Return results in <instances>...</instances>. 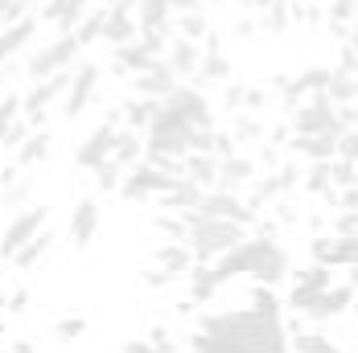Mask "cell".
<instances>
[{"label": "cell", "mask_w": 358, "mask_h": 353, "mask_svg": "<svg viewBox=\"0 0 358 353\" xmlns=\"http://www.w3.org/2000/svg\"><path fill=\"white\" fill-rule=\"evenodd\" d=\"M210 267H215V276L222 283L239 280V276H251V280L276 287V283L288 276V255H285V247H280L276 239H268V234H243L231 250H222L218 259H210Z\"/></svg>", "instance_id": "obj_1"}, {"label": "cell", "mask_w": 358, "mask_h": 353, "mask_svg": "<svg viewBox=\"0 0 358 353\" xmlns=\"http://www.w3.org/2000/svg\"><path fill=\"white\" fill-rule=\"evenodd\" d=\"M181 226H185V247L194 255V263H210L218 259L222 250H231L248 230L239 226V222H231V218H206V213L198 210H181Z\"/></svg>", "instance_id": "obj_2"}, {"label": "cell", "mask_w": 358, "mask_h": 353, "mask_svg": "<svg viewBox=\"0 0 358 353\" xmlns=\"http://www.w3.org/2000/svg\"><path fill=\"white\" fill-rule=\"evenodd\" d=\"M169 181H173V173H169L165 165H157V160L141 156L136 165H128V169L120 173V185H115V193H120L124 202H144V197H161Z\"/></svg>", "instance_id": "obj_3"}, {"label": "cell", "mask_w": 358, "mask_h": 353, "mask_svg": "<svg viewBox=\"0 0 358 353\" xmlns=\"http://www.w3.org/2000/svg\"><path fill=\"white\" fill-rule=\"evenodd\" d=\"M45 222H50V206H25V210H17L13 218H8L4 234H0V259H13Z\"/></svg>", "instance_id": "obj_4"}, {"label": "cell", "mask_w": 358, "mask_h": 353, "mask_svg": "<svg viewBox=\"0 0 358 353\" xmlns=\"http://www.w3.org/2000/svg\"><path fill=\"white\" fill-rule=\"evenodd\" d=\"M78 54H83V41H78L74 33H58L50 45L34 50V58H29V74H34V78H45V74H54V70H71Z\"/></svg>", "instance_id": "obj_5"}, {"label": "cell", "mask_w": 358, "mask_h": 353, "mask_svg": "<svg viewBox=\"0 0 358 353\" xmlns=\"http://www.w3.org/2000/svg\"><path fill=\"white\" fill-rule=\"evenodd\" d=\"M198 213H206V218H231V222H239V226H251L259 213L251 210L248 202L239 197V189H202V197H198Z\"/></svg>", "instance_id": "obj_6"}, {"label": "cell", "mask_w": 358, "mask_h": 353, "mask_svg": "<svg viewBox=\"0 0 358 353\" xmlns=\"http://www.w3.org/2000/svg\"><path fill=\"white\" fill-rule=\"evenodd\" d=\"M296 132H329V136H338V132H342L338 103H334L325 91H313L305 103L296 107Z\"/></svg>", "instance_id": "obj_7"}, {"label": "cell", "mask_w": 358, "mask_h": 353, "mask_svg": "<svg viewBox=\"0 0 358 353\" xmlns=\"http://www.w3.org/2000/svg\"><path fill=\"white\" fill-rule=\"evenodd\" d=\"M95 91H99V66H95V62L74 66L71 70V87H66V95H62V115H66V119H78V115L91 107Z\"/></svg>", "instance_id": "obj_8"}, {"label": "cell", "mask_w": 358, "mask_h": 353, "mask_svg": "<svg viewBox=\"0 0 358 353\" xmlns=\"http://www.w3.org/2000/svg\"><path fill=\"white\" fill-rule=\"evenodd\" d=\"M350 304H355V283H329L322 287L305 308H301V317L309 320H338L350 313Z\"/></svg>", "instance_id": "obj_9"}, {"label": "cell", "mask_w": 358, "mask_h": 353, "mask_svg": "<svg viewBox=\"0 0 358 353\" xmlns=\"http://www.w3.org/2000/svg\"><path fill=\"white\" fill-rule=\"evenodd\" d=\"M169 103L178 107L181 115L194 123V128H215V111H210V99L198 91V87H189V82H178L169 95H165Z\"/></svg>", "instance_id": "obj_10"}, {"label": "cell", "mask_w": 358, "mask_h": 353, "mask_svg": "<svg viewBox=\"0 0 358 353\" xmlns=\"http://www.w3.org/2000/svg\"><path fill=\"white\" fill-rule=\"evenodd\" d=\"M115 132H120V128H115L111 119H108V123H99V128H95L87 140L78 144V152H74V165H78V169H87V173H91L95 165H103V160L111 156V148H115Z\"/></svg>", "instance_id": "obj_11"}, {"label": "cell", "mask_w": 358, "mask_h": 353, "mask_svg": "<svg viewBox=\"0 0 358 353\" xmlns=\"http://www.w3.org/2000/svg\"><path fill=\"white\" fill-rule=\"evenodd\" d=\"M132 4H136V0H128V4H108V13H103V37H99V41L124 45V41H132V37L141 33L136 8H132Z\"/></svg>", "instance_id": "obj_12"}, {"label": "cell", "mask_w": 358, "mask_h": 353, "mask_svg": "<svg viewBox=\"0 0 358 353\" xmlns=\"http://www.w3.org/2000/svg\"><path fill=\"white\" fill-rule=\"evenodd\" d=\"M313 259L317 263H325V267H355V259H358V239L355 234H334V239H317L313 243Z\"/></svg>", "instance_id": "obj_13"}, {"label": "cell", "mask_w": 358, "mask_h": 353, "mask_svg": "<svg viewBox=\"0 0 358 353\" xmlns=\"http://www.w3.org/2000/svg\"><path fill=\"white\" fill-rule=\"evenodd\" d=\"M178 82H181V78L169 70V66H165V58L132 74V87H136V95H141V99H165V95H169Z\"/></svg>", "instance_id": "obj_14"}, {"label": "cell", "mask_w": 358, "mask_h": 353, "mask_svg": "<svg viewBox=\"0 0 358 353\" xmlns=\"http://www.w3.org/2000/svg\"><path fill=\"white\" fill-rule=\"evenodd\" d=\"M329 283H334V267L313 263L309 271H301V276H296L292 292H288V308H296V313H301V308H305V304H309V300H313L322 287H329Z\"/></svg>", "instance_id": "obj_15"}, {"label": "cell", "mask_w": 358, "mask_h": 353, "mask_svg": "<svg viewBox=\"0 0 358 353\" xmlns=\"http://www.w3.org/2000/svg\"><path fill=\"white\" fill-rule=\"evenodd\" d=\"M136 8V25H141V33H165L173 37V4L169 0H136L132 4Z\"/></svg>", "instance_id": "obj_16"}, {"label": "cell", "mask_w": 358, "mask_h": 353, "mask_svg": "<svg viewBox=\"0 0 358 353\" xmlns=\"http://www.w3.org/2000/svg\"><path fill=\"white\" fill-rule=\"evenodd\" d=\"M165 66L178 74V78H194L198 66H202V45H198V41H189V37L169 41V45H165Z\"/></svg>", "instance_id": "obj_17"}, {"label": "cell", "mask_w": 358, "mask_h": 353, "mask_svg": "<svg viewBox=\"0 0 358 353\" xmlns=\"http://www.w3.org/2000/svg\"><path fill=\"white\" fill-rule=\"evenodd\" d=\"M111 50H115L111 62H115L120 74H136V70H144V66H152V62H161V54H152L141 33L132 37V41H124V45H111Z\"/></svg>", "instance_id": "obj_18"}, {"label": "cell", "mask_w": 358, "mask_h": 353, "mask_svg": "<svg viewBox=\"0 0 358 353\" xmlns=\"http://www.w3.org/2000/svg\"><path fill=\"white\" fill-rule=\"evenodd\" d=\"M91 4H95V0H41V13H37V17L50 21L58 33H71L74 21H78Z\"/></svg>", "instance_id": "obj_19"}, {"label": "cell", "mask_w": 358, "mask_h": 353, "mask_svg": "<svg viewBox=\"0 0 358 353\" xmlns=\"http://www.w3.org/2000/svg\"><path fill=\"white\" fill-rule=\"evenodd\" d=\"M71 243L74 247H87L91 239H95V230H99V202L95 197H83L78 206H74V213H71Z\"/></svg>", "instance_id": "obj_20"}, {"label": "cell", "mask_w": 358, "mask_h": 353, "mask_svg": "<svg viewBox=\"0 0 358 353\" xmlns=\"http://www.w3.org/2000/svg\"><path fill=\"white\" fill-rule=\"evenodd\" d=\"M34 33H37V17H17V21H8L4 29H0V62H8L21 45H29L34 41Z\"/></svg>", "instance_id": "obj_21"}, {"label": "cell", "mask_w": 358, "mask_h": 353, "mask_svg": "<svg viewBox=\"0 0 358 353\" xmlns=\"http://www.w3.org/2000/svg\"><path fill=\"white\" fill-rule=\"evenodd\" d=\"M251 176H255V165L248 156H235V152L218 156V189H243Z\"/></svg>", "instance_id": "obj_22"}, {"label": "cell", "mask_w": 358, "mask_h": 353, "mask_svg": "<svg viewBox=\"0 0 358 353\" xmlns=\"http://www.w3.org/2000/svg\"><path fill=\"white\" fill-rule=\"evenodd\" d=\"M198 197H202V185H198V181H189L185 173H178L169 185H165V193H161V202H165L169 210H194V206H198Z\"/></svg>", "instance_id": "obj_23"}, {"label": "cell", "mask_w": 358, "mask_h": 353, "mask_svg": "<svg viewBox=\"0 0 358 353\" xmlns=\"http://www.w3.org/2000/svg\"><path fill=\"white\" fill-rule=\"evenodd\" d=\"M292 148H296L305 160H334V152H338V136H329V132H296Z\"/></svg>", "instance_id": "obj_24"}, {"label": "cell", "mask_w": 358, "mask_h": 353, "mask_svg": "<svg viewBox=\"0 0 358 353\" xmlns=\"http://www.w3.org/2000/svg\"><path fill=\"white\" fill-rule=\"evenodd\" d=\"M45 156H50V132H45V128H41V132L29 128V136L17 144V169H34Z\"/></svg>", "instance_id": "obj_25"}, {"label": "cell", "mask_w": 358, "mask_h": 353, "mask_svg": "<svg viewBox=\"0 0 358 353\" xmlns=\"http://www.w3.org/2000/svg\"><path fill=\"white\" fill-rule=\"evenodd\" d=\"M185 276H189V300L194 304H206L218 287H222V280L215 276V267H206V263H189Z\"/></svg>", "instance_id": "obj_26"}, {"label": "cell", "mask_w": 358, "mask_h": 353, "mask_svg": "<svg viewBox=\"0 0 358 353\" xmlns=\"http://www.w3.org/2000/svg\"><path fill=\"white\" fill-rule=\"evenodd\" d=\"M141 156H144V136L132 132V128H120V132H115V148H111V160H115L120 169H128V165H136Z\"/></svg>", "instance_id": "obj_27"}, {"label": "cell", "mask_w": 358, "mask_h": 353, "mask_svg": "<svg viewBox=\"0 0 358 353\" xmlns=\"http://www.w3.org/2000/svg\"><path fill=\"white\" fill-rule=\"evenodd\" d=\"M288 350L292 353H350L342 350L334 337H325V333H296V337H288Z\"/></svg>", "instance_id": "obj_28"}, {"label": "cell", "mask_w": 358, "mask_h": 353, "mask_svg": "<svg viewBox=\"0 0 358 353\" xmlns=\"http://www.w3.org/2000/svg\"><path fill=\"white\" fill-rule=\"evenodd\" d=\"M103 13H108V4H103V8H87V13L74 21L71 33L83 41V50H87V45H95V41L103 37Z\"/></svg>", "instance_id": "obj_29"}, {"label": "cell", "mask_w": 358, "mask_h": 353, "mask_svg": "<svg viewBox=\"0 0 358 353\" xmlns=\"http://www.w3.org/2000/svg\"><path fill=\"white\" fill-rule=\"evenodd\" d=\"M50 247H54V234H50V226H41L34 239H29L25 247L13 255V263H17V267H34V263H37V259H41V255H45Z\"/></svg>", "instance_id": "obj_30"}, {"label": "cell", "mask_w": 358, "mask_h": 353, "mask_svg": "<svg viewBox=\"0 0 358 353\" xmlns=\"http://www.w3.org/2000/svg\"><path fill=\"white\" fill-rule=\"evenodd\" d=\"M157 263L169 271V276H185L189 271V263H194V255H189V247H157Z\"/></svg>", "instance_id": "obj_31"}, {"label": "cell", "mask_w": 358, "mask_h": 353, "mask_svg": "<svg viewBox=\"0 0 358 353\" xmlns=\"http://www.w3.org/2000/svg\"><path fill=\"white\" fill-rule=\"evenodd\" d=\"M152 107H157V99H132L128 107H120V111H124V123L144 136V128H148V119H152Z\"/></svg>", "instance_id": "obj_32"}, {"label": "cell", "mask_w": 358, "mask_h": 353, "mask_svg": "<svg viewBox=\"0 0 358 353\" xmlns=\"http://www.w3.org/2000/svg\"><path fill=\"white\" fill-rule=\"evenodd\" d=\"M181 17V37H189V41H198V37L206 33V17H202V13H198V8H189V13H178Z\"/></svg>", "instance_id": "obj_33"}, {"label": "cell", "mask_w": 358, "mask_h": 353, "mask_svg": "<svg viewBox=\"0 0 358 353\" xmlns=\"http://www.w3.org/2000/svg\"><path fill=\"white\" fill-rule=\"evenodd\" d=\"M305 189H309V193L334 189V181H329V160H313V173H309V181H305Z\"/></svg>", "instance_id": "obj_34"}, {"label": "cell", "mask_w": 358, "mask_h": 353, "mask_svg": "<svg viewBox=\"0 0 358 353\" xmlns=\"http://www.w3.org/2000/svg\"><path fill=\"white\" fill-rule=\"evenodd\" d=\"M91 173H95V181H99V189H115V185H120V173H124V169H120V165H115V160H103V165H95V169H91Z\"/></svg>", "instance_id": "obj_35"}, {"label": "cell", "mask_w": 358, "mask_h": 353, "mask_svg": "<svg viewBox=\"0 0 358 353\" xmlns=\"http://www.w3.org/2000/svg\"><path fill=\"white\" fill-rule=\"evenodd\" d=\"M54 333H58L62 341H74V337H83V333H87V320H83V317H62L58 324H54Z\"/></svg>", "instance_id": "obj_36"}, {"label": "cell", "mask_w": 358, "mask_h": 353, "mask_svg": "<svg viewBox=\"0 0 358 353\" xmlns=\"http://www.w3.org/2000/svg\"><path fill=\"white\" fill-rule=\"evenodd\" d=\"M34 4L29 0H0V25H8V21H17V17H25Z\"/></svg>", "instance_id": "obj_37"}, {"label": "cell", "mask_w": 358, "mask_h": 353, "mask_svg": "<svg viewBox=\"0 0 358 353\" xmlns=\"http://www.w3.org/2000/svg\"><path fill=\"white\" fill-rule=\"evenodd\" d=\"M329 21H334V29L338 25H350L355 21V0H334L329 4Z\"/></svg>", "instance_id": "obj_38"}, {"label": "cell", "mask_w": 358, "mask_h": 353, "mask_svg": "<svg viewBox=\"0 0 358 353\" xmlns=\"http://www.w3.org/2000/svg\"><path fill=\"white\" fill-rule=\"evenodd\" d=\"M17 115H21V99H17V95L0 99V136H4V128H8V123H13Z\"/></svg>", "instance_id": "obj_39"}, {"label": "cell", "mask_w": 358, "mask_h": 353, "mask_svg": "<svg viewBox=\"0 0 358 353\" xmlns=\"http://www.w3.org/2000/svg\"><path fill=\"white\" fill-rule=\"evenodd\" d=\"M29 185H34V181H29V176H25V181H17V185H13V189H8V193H4V202H8V206H17V202H21V197H25V193H29Z\"/></svg>", "instance_id": "obj_40"}, {"label": "cell", "mask_w": 358, "mask_h": 353, "mask_svg": "<svg viewBox=\"0 0 358 353\" xmlns=\"http://www.w3.org/2000/svg\"><path fill=\"white\" fill-rule=\"evenodd\" d=\"M144 280H148V287H161V283H169V280H173V276H169L165 267H157V271H148Z\"/></svg>", "instance_id": "obj_41"}, {"label": "cell", "mask_w": 358, "mask_h": 353, "mask_svg": "<svg viewBox=\"0 0 358 353\" xmlns=\"http://www.w3.org/2000/svg\"><path fill=\"white\" fill-rule=\"evenodd\" d=\"M124 353H161V350H157L152 341H128V345H124Z\"/></svg>", "instance_id": "obj_42"}, {"label": "cell", "mask_w": 358, "mask_h": 353, "mask_svg": "<svg viewBox=\"0 0 358 353\" xmlns=\"http://www.w3.org/2000/svg\"><path fill=\"white\" fill-rule=\"evenodd\" d=\"M103 4H128V0H103Z\"/></svg>", "instance_id": "obj_43"}, {"label": "cell", "mask_w": 358, "mask_h": 353, "mask_svg": "<svg viewBox=\"0 0 358 353\" xmlns=\"http://www.w3.org/2000/svg\"><path fill=\"white\" fill-rule=\"evenodd\" d=\"M0 317H4V300H0Z\"/></svg>", "instance_id": "obj_44"}, {"label": "cell", "mask_w": 358, "mask_h": 353, "mask_svg": "<svg viewBox=\"0 0 358 353\" xmlns=\"http://www.w3.org/2000/svg\"><path fill=\"white\" fill-rule=\"evenodd\" d=\"M0 353H13V350H0Z\"/></svg>", "instance_id": "obj_45"}]
</instances>
